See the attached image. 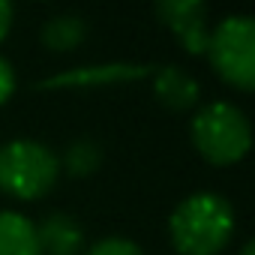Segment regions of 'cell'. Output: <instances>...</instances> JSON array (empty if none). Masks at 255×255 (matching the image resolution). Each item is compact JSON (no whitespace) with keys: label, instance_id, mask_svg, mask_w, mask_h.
Returning a JSON list of instances; mask_svg holds the SVG:
<instances>
[{"label":"cell","instance_id":"obj_1","mask_svg":"<svg viewBox=\"0 0 255 255\" xmlns=\"http://www.w3.org/2000/svg\"><path fill=\"white\" fill-rule=\"evenodd\" d=\"M234 231V210L216 192H195L171 213V240L183 255H216Z\"/></svg>","mask_w":255,"mask_h":255},{"label":"cell","instance_id":"obj_2","mask_svg":"<svg viewBox=\"0 0 255 255\" xmlns=\"http://www.w3.org/2000/svg\"><path fill=\"white\" fill-rule=\"evenodd\" d=\"M192 141L207 162L231 165L252 144L249 120L231 102H210L192 120Z\"/></svg>","mask_w":255,"mask_h":255},{"label":"cell","instance_id":"obj_3","mask_svg":"<svg viewBox=\"0 0 255 255\" xmlns=\"http://www.w3.org/2000/svg\"><path fill=\"white\" fill-rule=\"evenodd\" d=\"M60 174V159L39 141L15 138L0 147V189L15 198L45 195Z\"/></svg>","mask_w":255,"mask_h":255},{"label":"cell","instance_id":"obj_4","mask_svg":"<svg viewBox=\"0 0 255 255\" xmlns=\"http://www.w3.org/2000/svg\"><path fill=\"white\" fill-rule=\"evenodd\" d=\"M207 54L216 72L234 87L249 90L255 84V24L246 15L225 18L207 39Z\"/></svg>","mask_w":255,"mask_h":255},{"label":"cell","instance_id":"obj_5","mask_svg":"<svg viewBox=\"0 0 255 255\" xmlns=\"http://www.w3.org/2000/svg\"><path fill=\"white\" fill-rule=\"evenodd\" d=\"M156 15L171 27V33L180 39V45L192 54L207 51V6L201 0H162L156 6Z\"/></svg>","mask_w":255,"mask_h":255},{"label":"cell","instance_id":"obj_6","mask_svg":"<svg viewBox=\"0 0 255 255\" xmlns=\"http://www.w3.org/2000/svg\"><path fill=\"white\" fill-rule=\"evenodd\" d=\"M36 234H39V249L48 255H78L84 246L81 225L66 213H48L42 225H36Z\"/></svg>","mask_w":255,"mask_h":255},{"label":"cell","instance_id":"obj_7","mask_svg":"<svg viewBox=\"0 0 255 255\" xmlns=\"http://www.w3.org/2000/svg\"><path fill=\"white\" fill-rule=\"evenodd\" d=\"M0 255H42L36 225L12 210H0Z\"/></svg>","mask_w":255,"mask_h":255},{"label":"cell","instance_id":"obj_8","mask_svg":"<svg viewBox=\"0 0 255 255\" xmlns=\"http://www.w3.org/2000/svg\"><path fill=\"white\" fill-rule=\"evenodd\" d=\"M153 87H156L159 102H165L168 108H189L198 99V81L189 72H183L180 66H162V69H156Z\"/></svg>","mask_w":255,"mask_h":255},{"label":"cell","instance_id":"obj_9","mask_svg":"<svg viewBox=\"0 0 255 255\" xmlns=\"http://www.w3.org/2000/svg\"><path fill=\"white\" fill-rule=\"evenodd\" d=\"M87 33V24L78 15H54L42 27V42L51 51H72Z\"/></svg>","mask_w":255,"mask_h":255},{"label":"cell","instance_id":"obj_10","mask_svg":"<svg viewBox=\"0 0 255 255\" xmlns=\"http://www.w3.org/2000/svg\"><path fill=\"white\" fill-rule=\"evenodd\" d=\"M102 162V147L90 138H78L66 147L63 153V168L75 177H84V174H93Z\"/></svg>","mask_w":255,"mask_h":255},{"label":"cell","instance_id":"obj_11","mask_svg":"<svg viewBox=\"0 0 255 255\" xmlns=\"http://www.w3.org/2000/svg\"><path fill=\"white\" fill-rule=\"evenodd\" d=\"M144 69L138 66H111V69H81V72H69L60 78H51L45 84H72V81H111L117 75H141Z\"/></svg>","mask_w":255,"mask_h":255},{"label":"cell","instance_id":"obj_12","mask_svg":"<svg viewBox=\"0 0 255 255\" xmlns=\"http://www.w3.org/2000/svg\"><path fill=\"white\" fill-rule=\"evenodd\" d=\"M87 255H144L132 240H126V237H105V240H96Z\"/></svg>","mask_w":255,"mask_h":255},{"label":"cell","instance_id":"obj_13","mask_svg":"<svg viewBox=\"0 0 255 255\" xmlns=\"http://www.w3.org/2000/svg\"><path fill=\"white\" fill-rule=\"evenodd\" d=\"M12 90H15V72L3 57H0V102H6L12 96Z\"/></svg>","mask_w":255,"mask_h":255},{"label":"cell","instance_id":"obj_14","mask_svg":"<svg viewBox=\"0 0 255 255\" xmlns=\"http://www.w3.org/2000/svg\"><path fill=\"white\" fill-rule=\"evenodd\" d=\"M9 21H12V6L6 3V0H0V39L6 36V30H9Z\"/></svg>","mask_w":255,"mask_h":255},{"label":"cell","instance_id":"obj_15","mask_svg":"<svg viewBox=\"0 0 255 255\" xmlns=\"http://www.w3.org/2000/svg\"><path fill=\"white\" fill-rule=\"evenodd\" d=\"M240 255H255V243H252V240H249V243H246V246H243V252H240Z\"/></svg>","mask_w":255,"mask_h":255}]
</instances>
